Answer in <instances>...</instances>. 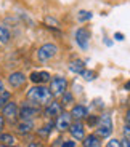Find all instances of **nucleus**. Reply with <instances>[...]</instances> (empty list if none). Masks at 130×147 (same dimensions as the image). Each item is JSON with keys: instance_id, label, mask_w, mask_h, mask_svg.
I'll use <instances>...</instances> for the list:
<instances>
[{"instance_id": "obj_1", "label": "nucleus", "mask_w": 130, "mask_h": 147, "mask_svg": "<svg viewBox=\"0 0 130 147\" xmlns=\"http://www.w3.org/2000/svg\"><path fill=\"white\" fill-rule=\"evenodd\" d=\"M26 98L29 102L35 104V106H47L53 101V94L50 91V88L44 86V85H34L27 90Z\"/></svg>"}, {"instance_id": "obj_2", "label": "nucleus", "mask_w": 130, "mask_h": 147, "mask_svg": "<svg viewBox=\"0 0 130 147\" xmlns=\"http://www.w3.org/2000/svg\"><path fill=\"white\" fill-rule=\"evenodd\" d=\"M58 55V47L55 43H44L42 47H39L37 50V59L40 63H48L50 59H53Z\"/></svg>"}, {"instance_id": "obj_3", "label": "nucleus", "mask_w": 130, "mask_h": 147, "mask_svg": "<svg viewBox=\"0 0 130 147\" xmlns=\"http://www.w3.org/2000/svg\"><path fill=\"white\" fill-rule=\"evenodd\" d=\"M50 91H52L53 98L55 96H63L67 91V80L61 75H55L50 78Z\"/></svg>"}, {"instance_id": "obj_4", "label": "nucleus", "mask_w": 130, "mask_h": 147, "mask_svg": "<svg viewBox=\"0 0 130 147\" xmlns=\"http://www.w3.org/2000/svg\"><path fill=\"white\" fill-rule=\"evenodd\" d=\"M112 133V118L109 114H103L97 123V134L100 138H108Z\"/></svg>"}, {"instance_id": "obj_5", "label": "nucleus", "mask_w": 130, "mask_h": 147, "mask_svg": "<svg viewBox=\"0 0 130 147\" xmlns=\"http://www.w3.org/2000/svg\"><path fill=\"white\" fill-rule=\"evenodd\" d=\"M2 115H3L5 120H10V121H15L16 118H19V107L16 102L13 101H8L3 107H2Z\"/></svg>"}, {"instance_id": "obj_6", "label": "nucleus", "mask_w": 130, "mask_h": 147, "mask_svg": "<svg viewBox=\"0 0 130 147\" xmlns=\"http://www.w3.org/2000/svg\"><path fill=\"white\" fill-rule=\"evenodd\" d=\"M39 115V109L34 107V104H22L19 109V120H34Z\"/></svg>"}, {"instance_id": "obj_7", "label": "nucleus", "mask_w": 130, "mask_h": 147, "mask_svg": "<svg viewBox=\"0 0 130 147\" xmlns=\"http://www.w3.org/2000/svg\"><path fill=\"white\" fill-rule=\"evenodd\" d=\"M26 80H27V77L21 70H15V72H11L8 75V85L11 88H21L22 85L26 83Z\"/></svg>"}, {"instance_id": "obj_8", "label": "nucleus", "mask_w": 130, "mask_h": 147, "mask_svg": "<svg viewBox=\"0 0 130 147\" xmlns=\"http://www.w3.org/2000/svg\"><path fill=\"white\" fill-rule=\"evenodd\" d=\"M71 123H72V117H71V114H67V112H61V114L56 117V120H55V128L58 129V131H66V129H69Z\"/></svg>"}, {"instance_id": "obj_9", "label": "nucleus", "mask_w": 130, "mask_h": 147, "mask_svg": "<svg viewBox=\"0 0 130 147\" xmlns=\"http://www.w3.org/2000/svg\"><path fill=\"white\" fill-rule=\"evenodd\" d=\"M88 40H90V32L85 27H80V29L76 30V43H77L82 50H87V48H88Z\"/></svg>"}, {"instance_id": "obj_10", "label": "nucleus", "mask_w": 130, "mask_h": 147, "mask_svg": "<svg viewBox=\"0 0 130 147\" xmlns=\"http://www.w3.org/2000/svg\"><path fill=\"white\" fill-rule=\"evenodd\" d=\"M29 78L31 82H32L34 85H44L47 83V82H50V78H52V75H50L48 72H45V70H34V72L29 74Z\"/></svg>"}, {"instance_id": "obj_11", "label": "nucleus", "mask_w": 130, "mask_h": 147, "mask_svg": "<svg viewBox=\"0 0 130 147\" xmlns=\"http://www.w3.org/2000/svg\"><path fill=\"white\" fill-rule=\"evenodd\" d=\"M45 115L47 117H50V118H56L58 115L63 112V104H60V102H56V101H52L50 104H47L45 106Z\"/></svg>"}, {"instance_id": "obj_12", "label": "nucleus", "mask_w": 130, "mask_h": 147, "mask_svg": "<svg viewBox=\"0 0 130 147\" xmlns=\"http://www.w3.org/2000/svg\"><path fill=\"white\" fill-rule=\"evenodd\" d=\"M69 133L71 134H72V138H74V139H84V136H85V134H84V133H85V128H84V125H82L80 121H76V123H71V126H69Z\"/></svg>"}, {"instance_id": "obj_13", "label": "nucleus", "mask_w": 130, "mask_h": 147, "mask_svg": "<svg viewBox=\"0 0 130 147\" xmlns=\"http://www.w3.org/2000/svg\"><path fill=\"white\" fill-rule=\"evenodd\" d=\"M71 117L76 118V120H79V121H80L82 118H87V117H88L87 107L85 106H80V104L74 106V107H72V110H71Z\"/></svg>"}, {"instance_id": "obj_14", "label": "nucleus", "mask_w": 130, "mask_h": 147, "mask_svg": "<svg viewBox=\"0 0 130 147\" xmlns=\"http://www.w3.org/2000/svg\"><path fill=\"white\" fill-rule=\"evenodd\" d=\"M16 129L21 134H27L34 129V120H19V123L16 125Z\"/></svg>"}, {"instance_id": "obj_15", "label": "nucleus", "mask_w": 130, "mask_h": 147, "mask_svg": "<svg viewBox=\"0 0 130 147\" xmlns=\"http://www.w3.org/2000/svg\"><path fill=\"white\" fill-rule=\"evenodd\" d=\"M84 147H101V141L98 134H88L84 138Z\"/></svg>"}, {"instance_id": "obj_16", "label": "nucleus", "mask_w": 130, "mask_h": 147, "mask_svg": "<svg viewBox=\"0 0 130 147\" xmlns=\"http://www.w3.org/2000/svg\"><path fill=\"white\" fill-rule=\"evenodd\" d=\"M69 70L74 72V74H82L85 70V63H84L82 59H74V61L69 64Z\"/></svg>"}, {"instance_id": "obj_17", "label": "nucleus", "mask_w": 130, "mask_h": 147, "mask_svg": "<svg viewBox=\"0 0 130 147\" xmlns=\"http://www.w3.org/2000/svg\"><path fill=\"white\" fill-rule=\"evenodd\" d=\"M15 142H16V139L11 133H2V134H0V144H2V146L11 147Z\"/></svg>"}, {"instance_id": "obj_18", "label": "nucleus", "mask_w": 130, "mask_h": 147, "mask_svg": "<svg viewBox=\"0 0 130 147\" xmlns=\"http://www.w3.org/2000/svg\"><path fill=\"white\" fill-rule=\"evenodd\" d=\"M10 40H11V32H10V29H8V27H5V26H0V43L7 45Z\"/></svg>"}, {"instance_id": "obj_19", "label": "nucleus", "mask_w": 130, "mask_h": 147, "mask_svg": "<svg viewBox=\"0 0 130 147\" xmlns=\"http://www.w3.org/2000/svg\"><path fill=\"white\" fill-rule=\"evenodd\" d=\"M10 99H11L10 91H8V90H2V91H0V109H2Z\"/></svg>"}, {"instance_id": "obj_20", "label": "nucleus", "mask_w": 130, "mask_h": 147, "mask_svg": "<svg viewBox=\"0 0 130 147\" xmlns=\"http://www.w3.org/2000/svg\"><path fill=\"white\" fill-rule=\"evenodd\" d=\"M80 75H82V77H84V78H85L87 82H92L93 78L97 77V72H95V70H87V69H85V70H84V72L80 74Z\"/></svg>"}, {"instance_id": "obj_21", "label": "nucleus", "mask_w": 130, "mask_h": 147, "mask_svg": "<svg viewBox=\"0 0 130 147\" xmlns=\"http://www.w3.org/2000/svg\"><path fill=\"white\" fill-rule=\"evenodd\" d=\"M52 126H53V123H48V125H45V126H42V129H39V134L40 136H44V138H47L50 134V131H52Z\"/></svg>"}, {"instance_id": "obj_22", "label": "nucleus", "mask_w": 130, "mask_h": 147, "mask_svg": "<svg viewBox=\"0 0 130 147\" xmlns=\"http://www.w3.org/2000/svg\"><path fill=\"white\" fill-rule=\"evenodd\" d=\"M77 18H79V21H80V22L88 21V19H92V13H90V11H79Z\"/></svg>"}, {"instance_id": "obj_23", "label": "nucleus", "mask_w": 130, "mask_h": 147, "mask_svg": "<svg viewBox=\"0 0 130 147\" xmlns=\"http://www.w3.org/2000/svg\"><path fill=\"white\" fill-rule=\"evenodd\" d=\"M61 98H63V99H61V101H63V106H69V104L74 101V98H72V94H71L69 91H66Z\"/></svg>"}, {"instance_id": "obj_24", "label": "nucleus", "mask_w": 130, "mask_h": 147, "mask_svg": "<svg viewBox=\"0 0 130 147\" xmlns=\"http://www.w3.org/2000/svg\"><path fill=\"white\" fill-rule=\"evenodd\" d=\"M106 147H122V144H120V141H117V139H111Z\"/></svg>"}, {"instance_id": "obj_25", "label": "nucleus", "mask_w": 130, "mask_h": 147, "mask_svg": "<svg viewBox=\"0 0 130 147\" xmlns=\"http://www.w3.org/2000/svg\"><path fill=\"white\" fill-rule=\"evenodd\" d=\"M124 138H125L127 141H130V125L124 126Z\"/></svg>"}, {"instance_id": "obj_26", "label": "nucleus", "mask_w": 130, "mask_h": 147, "mask_svg": "<svg viewBox=\"0 0 130 147\" xmlns=\"http://www.w3.org/2000/svg\"><path fill=\"white\" fill-rule=\"evenodd\" d=\"M61 147H77L74 141H63L61 142Z\"/></svg>"}, {"instance_id": "obj_27", "label": "nucleus", "mask_w": 130, "mask_h": 147, "mask_svg": "<svg viewBox=\"0 0 130 147\" xmlns=\"http://www.w3.org/2000/svg\"><path fill=\"white\" fill-rule=\"evenodd\" d=\"M88 123H90V125H95V123H98V117H90V118H88Z\"/></svg>"}, {"instance_id": "obj_28", "label": "nucleus", "mask_w": 130, "mask_h": 147, "mask_svg": "<svg viewBox=\"0 0 130 147\" xmlns=\"http://www.w3.org/2000/svg\"><path fill=\"white\" fill-rule=\"evenodd\" d=\"M3 126H5V118H3V115H0V131L3 129Z\"/></svg>"}, {"instance_id": "obj_29", "label": "nucleus", "mask_w": 130, "mask_h": 147, "mask_svg": "<svg viewBox=\"0 0 130 147\" xmlns=\"http://www.w3.org/2000/svg\"><path fill=\"white\" fill-rule=\"evenodd\" d=\"M114 37H116V40H124V35H122V34H119V32H116Z\"/></svg>"}, {"instance_id": "obj_30", "label": "nucleus", "mask_w": 130, "mask_h": 147, "mask_svg": "<svg viewBox=\"0 0 130 147\" xmlns=\"http://www.w3.org/2000/svg\"><path fill=\"white\" fill-rule=\"evenodd\" d=\"M125 125H130V110L127 112V115H125Z\"/></svg>"}, {"instance_id": "obj_31", "label": "nucleus", "mask_w": 130, "mask_h": 147, "mask_svg": "<svg viewBox=\"0 0 130 147\" xmlns=\"http://www.w3.org/2000/svg\"><path fill=\"white\" fill-rule=\"evenodd\" d=\"M27 147H42V146H40V144H39V142H31V144H29V146H27Z\"/></svg>"}, {"instance_id": "obj_32", "label": "nucleus", "mask_w": 130, "mask_h": 147, "mask_svg": "<svg viewBox=\"0 0 130 147\" xmlns=\"http://www.w3.org/2000/svg\"><path fill=\"white\" fill-rule=\"evenodd\" d=\"M124 88H125L127 91H130V80H129V82H127V83H125V86H124Z\"/></svg>"}, {"instance_id": "obj_33", "label": "nucleus", "mask_w": 130, "mask_h": 147, "mask_svg": "<svg viewBox=\"0 0 130 147\" xmlns=\"http://www.w3.org/2000/svg\"><path fill=\"white\" fill-rule=\"evenodd\" d=\"M2 90H5V86H3V82L0 80V91H2Z\"/></svg>"}, {"instance_id": "obj_34", "label": "nucleus", "mask_w": 130, "mask_h": 147, "mask_svg": "<svg viewBox=\"0 0 130 147\" xmlns=\"http://www.w3.org/2000/svg\"><path fill=\"white\" fill-rule=\"evenodd\" d=\"M124 146H125V147H130V141H124Z\"/></svg>"}, {"instance_id": "obj_35", "label": "nucleus", "mask_w": 130, "mask_h": 147, "mask_svg": "<svg viewBox=\"0 0 130 147\" xmlns=\"http://www.w3.org/2000/svg\"><path fill=\"white\" fill-rule=\"evenodd\" d=\"M11 147H13V146H11Z\"/></svg>"}]
</instances>
